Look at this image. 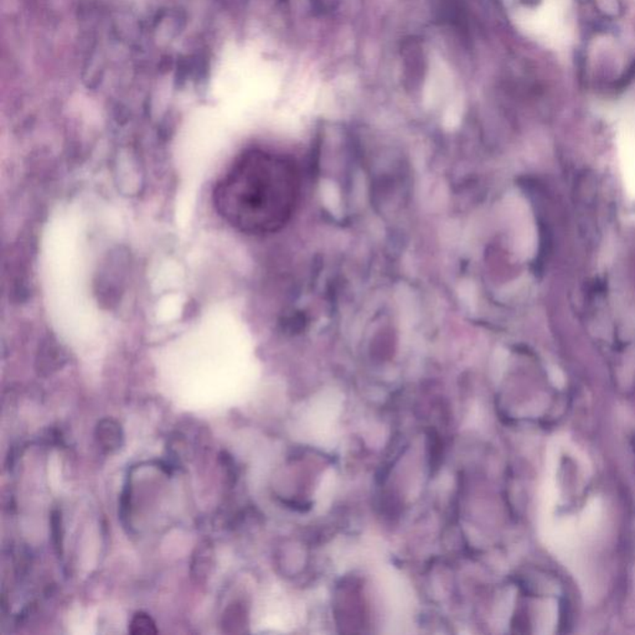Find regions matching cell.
I'll use <instances>...</instances> for the list:
<instances>
[{"mask_svg": "<svg viewBox=\"0 0 635 635\" xmlns=\"http://www.w3.org/2000/svg\"><path fill=\"white\" fill-rule=\"evenodd\" d=\"M301 179L288 156L251 149L237 156L216 184L214 206L221 219L245 235L280 231L301 201Z\"/></svg>", "mask_w": 635, "mask_h": 635, "instance_id": "1", "label": "cell"}, {"mask_svg": "<svg viewBox=\"0 0 635 635\" xmlns=\"http://www.w3.org/2000/svg\"><path fill=\"white\" fill-rule=\"evenodd\" d=\"M95 436L98 446L104 452H117L124 443V432L118 421L114 418H103L98 422L95 430Z\"/></svg>", "mask_w": 635, "mask_h": 635, "instance_id": "2", "label": "cell"}, {"mask_svg": "<svg viewBox=\"0 0 635 635\" xmlns=\"http://www.w3.org/2000/svg\"><path fill=\"white\" fill-rule=\"evenodd\" d=\"M214 564V551L212 545L209 541H204L198 545L193 554L191 561V576L198 582H203L210 575L211 567Z\"/></svg>", "mask_w": 635, "mask_h": 635, "instance_id": "3", "label": "cell"}, {"mask_svg": "<svg viewBox=\"0 0 635 635\" xmlns=\"http://www.w3.org/2000/svg\"><path fill=\"white\" fill-rule=\"evenodd\" d=\"M246 623H247L246 612L240 603L231 604L230 607H227L226 612L224 613V618H222V628L225 633H230V634L241 633Z\"/></svg>", "mask_w": 635, "mask_h": 635, "instance_id": "4", "label": "cell"}, {"mask_svg": "<svg viewBox=\"0 0 635 635\" xmlns=\"http://www.w3.org/2000/svg\"><path fill=\"white\" fill-rule=\"evenodd\" d=\"M128 630L133 635H153L158 633L154 619L144 612H138L133 615Z\"/></svg>", "mask_w": 635, "mask_h": 635, "instance_id": "5", "label": "cell"}, {"mask_svg": "<svg viewBox=\"0 0 635 635\" xmlns=\"http://www.w3.org/2000/svg\"><path fill=\"white\" fill-rule=\"evenodd\" d=\"M51 536H53V544L57 554H62V538H64V528H62V515L60 510H54L51 512Z\"/></svg>", "mask_w": 635, "mask_h": 635, "instance_id": "6", "label": "cell"}, {"mask_svg": "<svg viewBox=\"0 0 635 635\" xmlns=\"http://www.w3.org/2000/svg\"><path fill=\"white\" fill-rule=\"evenodd\" d=\"M594 3L604 17L617 18L622 13L620 0H594Z\"/></svg>", "mask_w": 635, "mask_h": 635, "instance_id": "7", "label": "cell"}]
</instances>
